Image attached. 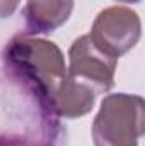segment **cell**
Here are the masks:
<instances>
[{"instance_id": "obj_1", "label": "cell", "mask_w": 145, "mask_h": 146, "mask_svg": "<svg viewBox=\"0 0 145 146\" xmlns=\"http://www.w3.org/2000/svg\"><path fill=\"white\" fill-rule=\"evenodd\" d=\"M7 119L9 126L17 122L7 138L28 146L60 145L62 126L50 104L33 87L3 68L0 75V122Z\"/></svg>"}, {"instance_id": "obj_2", "label": "cell", "mask_w": 145, "mask_h": 146, "mask_svg": "<svg viewBox=\"0 0 145 146\" xmlns=\"http://www.w3.org/2000/svg\"><path fill=\"white\" fill-rule=\"evenodd\" d=\"M3 63L50 104L51 94L63 82L67 68L60 48L48 39L31 34L12 37L3 49Z\"/></svg>"}, {"instance_id": "obj_3", "label": "cell", "mask_w": 145, "mask_h": 146, "mask_svg": "<svg viewBox=\"0 0 145 146\" xmlns=\"http://www.w3.org/2000/svg\"><path fill=\"white\" fill-rule=\"evenodd\" d=\"M144 99L140 95H108L94 119V146H138L144 134Z\"/></svg>"}, {"instance_id": "obj_4", "label": "cell", "mask_w": 145, "mask_h": 146, "mask_svg": "<svg viewBox=\"0 0 145 146\" xmlns=\"http://www.w3.org/2000/svg\"><path fill=\"white\" fill-rule=\"evenodd\" d=\"M142 22L135 10L121 5L108 7L97 14L91 29V41L111 58L128 53L140 39Z\"/></svg>"}, {"instance_id": "obj_5", "label": "cell", "mask_w": 145, "mask_h": 146, "mask_svg": "<svg viewBox=\"0 0 145 146\" xmlns=\"http://www.w3.org/2000/svg\"><path fill=\"white\" fill-rule=\"evenodd\" d=\"M70 66L67 75L77 78L96 90V94H104L114 85L116 60L104 54L94 46L89 34L77 37L68 51Z\"/></svg>"}, {"instance_id": "obj_6", "label": "cell", "mask_w": 145, "mask_h": 146, "mask_svg": "<svg viewBox=\"0 0 145 146\" xmlns=\"http://www.w3.org/2000/svg\"><path fill=\"white\" fill-rule=\"evenodd\" d=\"M96 97L97 94L92 87L65 75L63 82L50 97V107L55 112V115L77 119L84 117L94 109Z\"/></svg>"}, {"instance_id": "obj_7", "label": "cell", "mask_w": 145, "mask_h": 146, "mask_svg": "<svg viewBox=\"0 0 145 146\" xmlns=\"http://www.w3.org/2000/svg\"><path fill=\"white\" fill-rule=\"evenodd\" d=\"M73 10V0H26L24 19L28 34H46L63 26Z\"/></svg>"}, {"instance_id": "obj_8", "label": "cell", "mask_w": 145, "mask_h": 146, "mask_svg": "<svg viewBox=\"0 0 145 146\" xmlns=\"http://www.w3.org/2000/svg\"><path fill=\"white\" fill-rule=\"evenodd\" d=\"M21 0H0V19H5L12 15L17 9Z\"/></svg>"}, {"instance_id": "obj_9", "label": "cell", "mask_w": 145, "mask_h": 146, "mask_svg": "<svg viewBox=\"0 0 145 146\" xmlns=\"http://www.w3.org/2000/svg\"><path fill=\"white\" fill-rule=\"evenodd\" d=\"M0 146H28L17 139H12V138H7V136H0Z\"/></svg>"}, {"instance_id": "obj_10", "label": "cell", "mask_w": 145, "mask_h": 146, "mask_svg": "<svg viewBox=\"0 0 145 146\" xmlns=\"http://www.w3.org/2000/svg\"><path fill=\"white\" fill-rule=\"evenodd\" d=\"M118 2H123V3H137L140 0H118Z\"/></svg>"}]
</instances>
